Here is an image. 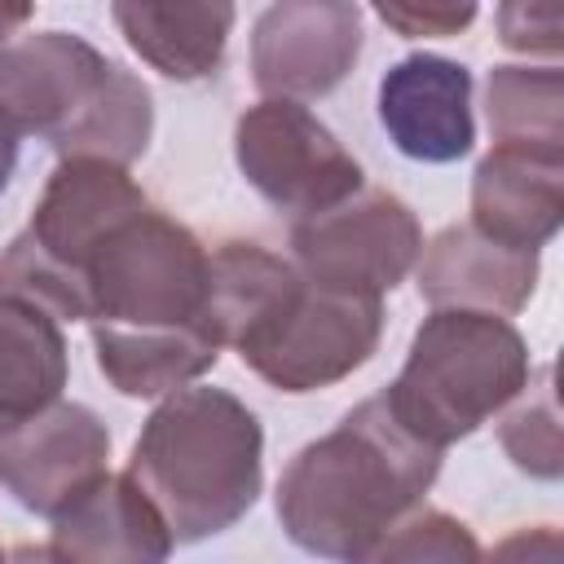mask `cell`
I'll return each instance as SVG.
<instances>
[{
	"label": "cell",
	"instance_id": "10",
	"mask_svg": "<svg viewBox=\"0 0 564 564\" xmlns=\"http://www.w3.org/2000/svg\"><path fill=\"white\" fill-rule=\"evenodd\" d=\"M110 432L97 410L79 401H57L44 414L0 436V485L4 494L35 511L62 516L101 476H110Z\"/></svg>",
	"mask_w": 564,
	"mask_h": 564
},
{
	"label": "cell",
	"instance_id": "21",
	"mask_svg": "<svg viewBox=\"0 0 564 564\" xmlns=\"http://www.w3.org/2000/svg\"><path fill=\"white\" fill-rule=\"evenodd\" d=\"M352 564H480V542L449 511H414Z\"/></svg>",
	"mask_w": 564,
	"mask_h": 564
},
{
	"label": "cell",
	"instance_id": "27",
	"mask_svg": "<svg viewBox=\"0 0 564 564\" xmlns=\"http://www.w3.org/2000/svg\"><path fill=\"white\" fill-rule=\"evenodd\" d=\"M4 564H53L44 546H18L13 555H4Z\"/></svg>",
	"mask_w": 564,
	"mask_h": 564
},
{
	"label": "cell",
	"instance_id": "28",
	"mask_svg": "<svg viewBox=\"0 0 564 564\" xmlns=\"http://www.w3.org/2000/svg\"><path fill=\"white\" fill-rule=\"evenodd\" d=\"M0 564H4V551H0Z\"/></svg>",
	"mask_w": 564,
	"mask_h": 564
},
{
	"label": "cell",
	"instance_id": "6",
	"mask_svg": "<svg viewBox=\"0 0 564 564\" xmlns=\"http://www.w3.org/2000/svg\"><path fill=\"white\" fill-rule=\"evenodd\" d=\"M145 203L150 198L128 176V167L101 159H62L48 172L26 229L9 242L0 260V282L31 295L53 317H66L70 282L88 251Z\"/></svg>",
	"mask_w": 564,
	"mask_h": 564
},
{
	"label": "cell",
	"instance_id": "2",
	"mask_svg": "<svg viewBox=\"0 0 564 564\" xmlns=\"http://www.w3.org/2000/svg\"><path fill=\"white\" fill-rule=\"evenodd\" d=\"M436 476L441 449L410 436L379 392L282 467L273 507L300 551L352 564L423 502Z\"/></svg>",
	"mask_w": 564,
	"mask_h": 564
},
{
	"label": "cell",
	"instance_id": "22",
	"mask_svg": "<svg viewBox=\"0 0 564 564\" xmlns=\"http://www.w3.org/2000/svg\"><path fill=\"white\" fill-rule=\"evenodd\" d=\"M498 40L516 53H555L560 48V9L551 4H502Z\"/></svg>",
	"mask_w": 564,
	"mask_h": 564
},
{
	"label": "cell",
	"instance_id": "18",
	"mask_svg": "<svg viewBox=\"0 0 564 564\" xmlns=\"http://www.w3.org/2000/svg\"><path fill=\"white\" fill-rule=\"evenodd\" d=\"M154 132V101L150 88L123 70L119 62L110 66L106 84L93 93V101L70 119V128L53 141L62 159H101L115 167H128L145 154Z\"/></svg>",
	"mask_w": 564,
	"mask_h": 564
},
{
	"label": "cell",
	"instance_id": "1",
	"mask_svg": "<svg viewBox=\"0 0 564 564\" xmlns=\"http://www.w3.org/2000/svg\"><path fill=\"white\" fill-rule=\"evenodd\" d=\"M66 317L88 322L101 375L137 401L189 388L225 348L212 317V251L154 203L88 251Z\"/></svg>",
	"mask_w": 564,
	"mask_h": 564
},
{
	"label": "cell",
	"instance_id": "26",
	"mask_svg": "<svg viewBox=\"0 0 564 564\" xmlns=\"http://www.w3.org/2000/svg\"><path fill=\"white\" fill-rule=\"evenodd\" d=\"M31 18V4H0V44L13 40V26H22Z\"/></svg>",
	"mask_w": 564,
	"mask_h": 564
},
{
	"label": "cell",
	"instance_id": "12",
	"mask_svg": "<svg viewBox=\"0 0 564 564\" xmlns=\"http://www.w3.org/2000/svg\"><path fill=\"white\" fill-rule=\"evenodd\" d=\"M379 123L414 163H454L476 141L471 70L441 53H410L379 79Z\"/></svg>",
	"mask_w": 564,
	"mask_h": 564
},
{
	"label": "cell",
	"instance_id": "9",
	"mask_svg": "<svg viewBox=\"0 0 564 564\" xmlns=\"http://www.w3.org/2000/svg\"><path fill=\"white\" fill-rule=\"evenodd\" d=\"M361 57V9L348 0H282L251 26V79L264 101H313Z\"/></svg>",
	"mask_w": 564,
	"mask_h": 564
},
{
	"label": "cell",
	"instance_id": "3",
	"mask_svg": "<svg viewBox=\"0 0 564 564\" xmlns=\"http://www.w3.org/2000/svg\"><path fill=\"white\" fill-rule=\"evenodd\" d=\"M212 313L242 366L291 397L348 379L383 335V300L322 291L291 260L242 238L212 251Z\"/></svg>",
	"mask_w": 564,
	"mask_h": 564
},
{
	"label": "cell",
	"instance_id": "20",
	"mask_svg": "<svg viewBox=\"0 0 564 564\" xmlns=\"http://www.w3.org/2000/svg\"><path fill=\"white\" fill-rule=\"evenodd\" d=\"M551 366L538 370V383L524 388L520 405L502 419L498 441L507 449V458L538 476V480H560L564 471V449H560V405H555V388H551Z\"/></svg>",
	"mask_w": 564,
	"mask_h": 564
},
{
	"label": "cell",
	"instance_id": "17",
	"mask_svg": "<svg viewBox=\"0 0 564 564\" xmlns=\"http://www.w3.org/2000/svg\"><path fill=\"white\" fill-rule=\"evenodd\" d=\"M110 18L141 62H150L159 75H167L176 84H194V79L216 75L238 13L225 0H212V4L119 0V4H110Z\"/></svg>",
	"mask_w": 564,
	"mask_h": 564
},
{
	"label": "cell",
	"instance_id": "19",
	"mask_svg": "<svg viewBox=\"0 0 564 564\" xmlns=\"http://www.w3.org/2000/svg\"><path fill=\"white\" fill-rule=\"evenodd\" d=\"M494 145L564 154V70L560 66H494L489 70Z\"/></svg>",
	"mask_w": 564,
	"mask_h": 564
},
{
	"label": "cell",
	"instance_id": "4",
	"mask_svg": "<svg viewBox=\"0 0 564 564\" xmlns=\"http://www.w3.org/2000/svg\"><path fill=\"white\" fill-rule=\"evenodd\" d=\"M128 476L154 502L172 542L216 538L260 498L264 427L234 392L189 383L154 405L132 445Z\"/></svg>",
	"mask_w": 564,
	"mask_h": 564
},
{
	"label": "cell",
	"instance_id": "11",
	"mask_svg": "<svg viewBox=\"0 0 564 564\" xmlns=\"http://www.w3.org/2000/svg\"><path fill=\"white\" fill-rule=\"evenodd\" d=\"M110 57L70 31H26L0 44V119L48 145L93 101L110 75Z\"/></svg>",
	"mask_w": 564,
	"mask_h": 564
},
{
	"label": "cell",
	"instance_id": "16",
	"mask_svg": "<svg viewBox=\"0 0 564 564\" xmlns=\"http://www.w3.org/2000/svg\"><path fill=\"white\" fill-rule=\"evenodd\" d=\"M70 352L57 317L0 282V436L62 401Z\"/></svg>",
	"mask_w": 564,
	"mask_h": 564
},
{
	"label": "cell",
	"instance_id": "13",
	"mask_svg": "<svg viewBox=\"0 0 564 564\" xmlns=\"http://www.w3.org/2000/svg\"><path fill=\"white\" fill-rule=\"evenodd\" d=\"M564 220V154L494 145L471 172V229L485 238L542 251Z\"/></svg>",
	"mask_w": 564,
	"mask_h": 564
},
{
	"label": "cell",
	"instance_id": "8",
	"mask_svg": "<svg viewBox=\"0 0 564 564\" xmlns=\"http://www.w3.org/2000/svg\"><path fill=\"white\" fill-rule=\"evenodd\" d=\"M423 256V229L410 203L388 189H361L348 203L291 225V264L304 282L383 300Z\"/></svg>",
	"mask_w": 564,
	"mask_h": 564
},
{
	"label": "cell",
	"instance_id": "24",
	"mask_svg": "<svg viewBox=\"0 0 564 564\" xmlns=\"http://www.w3.org/2000/svg\"><path fill=\"white\" fill-rule=\"evenodd\" d=\"M560 529L555 524H533V529H516L502 542H494L489 555H480V564H560Z\"/></svg>",
	"mask_w": 564,
	"mask_h": 564
},
{
	"label": "cell",
	"instance_id": "15",
	"mask_svg": "<svg viewBox=\"0 0 564 564\" xmlns=\"http://www.w3.org/2000/svg\"><path fill=\"white\" fill-rule=\"evenodd\" d=\"M172 529L132 476H101L79 502L53 516L48 560L53 564H167Z\"/></svg>",
	"mask_w": 564,
	"mask_h": 564
},
{
	"label": "cell",
	"instance_id": "5",
	"mask_svg": "<svg viewBox=\"0 0 564 564\" xmlns=\"http://www.w3.org/2000/svg\"><path fill=\"white\" fill-rule=\"evenodd\" d=\"M529 388V344L494 313L432 308L410 339L401 375L383 388L392 419L441 449L471 436Z\"/></svg>",
	"mask_w": 564,
	"mask_h": 564
},
{
	"label": "cell",
	"instance_id": "25",
	"mask_svg": "<svg viewBox=\"0 0 564 564\" xmlns=\"http://www.w3.org/2000/svg\"><path fill=\"white\" fill-rule=\"evenodd\" d=\"M18 132L0 119V194H4V185H9V176H13V167H18Z\"/></svg>",
	"mask_w": 564,
	"mask_h": 564
},
{
	"label": "cell",
	"instance_id": "14",
	"mask_svg": "<svg viewBox=\"0 0 564 564\" xmlns=\"http://www.w3.org/2000/svg\"><path fill=\"white\" fill-rule=\"evenodd\" d=\"M419 295L432 308H471V313H520L538 286V251H516L480 229L445 225L419 256Z\"/></svg>",
	"mask_w": 564,
	"mask_h": 564
},
{
	"label": "cell",
	"instance_id": "23",
	"mask_svg": "<svg viewBox=\"0 0 564 564\" xmlns=\"http://www.w3.org/2000/svg\"><path fill=\"white\" fill-rule=\"evenodd\" d=\"M375 13L401 31V35H458L471 18H476V4H410V0H397V4H375Z\"/></svg>",
	"mask_w": 564,
	"mask_h": 564
},
{
	"label": "cell",
	"instance_id": "7",
	"mask_svg": "<svg viewBox=\"0 0 564 564\" xmlns=\"http://www.w3.org/2000/svg\"><path fill=\"white\" fill-rule=\"evenodd\" d=\"M234 159L247 185L278 212L308 220L366 189L361 163L300 101H256L234 123Z\"/></svg>",
	"mask_w": 564,
	"mask_h": 564
}]
</instances>
